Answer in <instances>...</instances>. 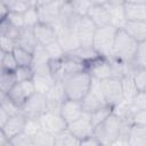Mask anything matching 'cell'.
<instances>
[{
    "instance_id": "cell-1",
    "label": "cell",
    "mask_w": 146,
    "mask_h": 146,
    "mask_svg": "<svg viewBox=\"0 0 146 146\" xmlns=\"http://www.w3.org/2000/svg\"><path fill=\"white\" fill-rule=\"evenodd\" d=\"M49 68H50V73L52 75L54 81L56 83H63L71 76L80 72L87 71V65L72 56L66 55L62 59L50 60Z\"/></svg>"
},
{
    "instance_id": "cell-2",
    "label": "cell",
    "mask_w": 146,
    "mask_h": 146,
    "mask_svg": "<svg viewBox=\"0 0 146 146\" xmlns=\"http://www.w3.org/2000/svg\"><path fill=\"white\" fill-rule=\"evenodd\" d=\"M138 44L139 43L135 39H132L123 29L117 30L115 35L112 58L124 64H131L135 59Z\"/></svg>"
},
{
    "instance_id": "cell-3",
    "label": "cell",
    "mask_w": 146,
    "mask_h": 146,
    "mask_svg": "<svg viewBox=\"0 0 146 146\" xmlns=\"http://www.w3.org/2000/svg\"><path fill=\"white\" fill-rule=\"evenodd\" d=\"M62 84L67 99L81 102L91 88L92 78L88 73V71H83L71 76L70 79L64 81Z\"/></svg>"
},
{
    "instance_id": "cell-4",
    "label": "cell",
    "mask_w": 146,
    "mask_h": 146,
    "mask_svg": "<svg viewBox=\"0 0 146 146\" xmlns=\"http://www.w3.org/2000/svg\"><path fill=\"white\" fill-rule=\"evenodd\" d=\"M94 136L104 146H110L122 136V121L116 114L110 115L104 122L95 127Z\"/></svg>"
},
{
    "instance_id": "cell-5",
    "label": "cell",
    "mask_w": 146,
    "mask_h": 146,
    "mask_svg": "<svg viewBox=\"0 0 146 146\" xmlns=\"http://www.w3.org/2000/svg\"><path fill=\"white\" fill-rule=\"evenodd\" d=\"M116 32L117 30L112 25L97 27L94 42H92V48L96 50V52L100 57L112 58Z\"/></svg>"
},
{
    "instance_id": "cell-6",
    "label": "cell",
    "mask_w": 146,
    "mask_h": 146,
    "mask_svg": "<svg viewBox=\"0 0 146 146\" xmlns=\"http://www.w3.org/2000/svg\"><path fill=\"white\" fill-rule=\"evenodd\" d=\"M64 1H49V0H36L35 8L39 15V23L54 26L55 29L59 22L60 8Z\"/></svg>"
},
{
    "instance_id": "cell-7",
    "label": "cell",
    "mask_w": 146,
    "mask_h": 146,
    "mask_svg": "<svg viewBox=\"0 0 146 146\" xmlns=\"http://www.w3.org/2000/svg\"><path fill=\"white\" fill-rule=\"evenodd\" d=\"M99 86L107 105L115 107L119 104L124 102L121 81L119 78H110V79L102 80L99 81Z\"/></svg>"
},
{
    "instance_id": "cell-8",
    "label": "cell",
    "mask_w": 146,
    "mask_h": 146,
    "mask_svg": "<svg viewBox=\"0 0 146 146\" xmlns=\"http://www.w3.org/2000/svg\"><path fill=\"white\" fill-rule=\"evenodd\" d=\"M48 111L44 95L35 92L22 106L21 113L26 119H40Z\"/></svg>"
},
{
    "instance_id": "cell-9",
    "label": "cell",
    "mask_w": 146,
    "mask_h": 146,
    "mask_svg": "<svg viewBox=\"0 0 146 146\" xmlns=\"http://www.w3.org/2000/svg\"><path fill=\"white\" fill-rule=\"evenodd\" d=\"M81 105L83 107L84 113H88V114H90V113H92V112L107 105L105 99H104L103 92L100 90L99 81L92 79L91 88L88 91V94L84 96V98L81 100Z\"/></svg>"
},
{
    "instance_id": "cell-10",
    "label": "cell",
    "mask_w": 146,
    "mask_h": 146,
    "mask_svg": "<svg viewBox=\"0 0 146 146\" xmlns=\"http://www.w3.org/2000/svg\"><path fill=\"white\" fill-rule=\"evenodd\" d=\"M36 91H35L33 80H29V81L17 82L14 86V88L8 92L7 97L21 110L22 106L24 105V103Z\"/></svg>"
},
{
    "instance_id": "cell-11",
    "label": "cell",
    "mask_w": 146,
    "mask_h": 146,
    "mask_svg": "<svg viewBox=\"0 0 146 146\" xmlns=\"http://www.w3.org/2000/svg\"><path fill=\"white\" fill-rule=\"evenodd\" d=\"M82 17L78 15L72 8L70 1H64L60 8L59 22L56 30H66V31H76Z\"/></svg>"
},
{
    "instance_id": "cell-12",
    "label": "cell",
    "mask_w": 146,
    "mask_h": 146,
    "mask_svg": "<svg viewBox=\"0 0 146 146\" xmlns=\"http://www.w3.org/2000/svg\"><path fill=\"white\" fill-rule=\"evenodd\" d=\"M39 121H40V124H41V129L51 133V135H54V136L59 133L60 131L67 129V123L63 119L60 113H55V112L47 111L39 119Z\"/></svg>"
},
{
    "instance_id": "cell-13",
    "label": "cell",
    "mask_w": 146,
    "mask_h": 146,
    "mask_svg": "<svg viewBox=\"0 0 146 146\" xmlns=\"http://www.w3.org/2000/svg\"><path fill=\"white\" fill-rule=\"evenodd\" d=\"M67 129L80 140L88 138L90 136H94V131H95V125L91 122L90 115L88 113H84L83 116H81L80 119H78L76 121L70 123L67 125Z\"/></svg>"
},
{
    "instance_id": "cell-14",
    "label": "cell",
    "mask_w": 146,
    "mask_h": 146,
    "mask_svg": "<svg viewBox=\"0 0 146 146\" xmlns=\"http://www.w3.org/2000/svg\"><path fill=\"white\" fill-rule=\"evenodd\" d=\"M44 97L47 100L48 111L55 113H60V108L67 99L62 83H55L50 88V90L44 95Z\"/></svg>"
},
{
    "instance_id": "cell-15",
    "label": "cell",
    "mask_w": 146,
    "mask_h": 146,
    "mask_svg": "<svg viewBox=\"0 0 146 146\" xmlns=\"http://www.w3.org/2000/svg\"><path fill=\"white\" fill-rule=\"evenodd\" d=\"M88 17L95 23L97 27L111 25L110 13L105 1H94L91 8L89 9Z\"/></svg>"
},
{
    "instance_id": "cell-16",
    "label": "cell",
    "mask_w": 146,
    "mask_h": 146,
    "mask_svg": "<svg viewBox=\"0 0 146 146\" xmlns=\"http://www.w3.org/2000/svg\"><path fill=\"white\" fill-rule=\"evenodd\" d=\"M96 31H97V26L95 25V23L88 16L82 17L76 30L81 47H92Z\"/></svg>"
},
{
    "instance_id": "cell-17",
    "label": "cell",
    "mask_w": 146,
    "mask_h": 146,
    "mask_svg": "<svg viewBox=\"0 0 146 146\" xmlns=\"http://www.w3.org/2000/svg\"><path fill=\"white\" fill-rule=\"evenodd\" d=\"M127 22H146V1H124Z\"/></svg>"
},
{
    "instance_id": "cell-18",
    "label": "cell",
    "mask_w": 146,
    "mask_h": 146,
    "mask_svg": "<svg viewBox=\"0 0 146 146\" xmlns=\"http://www.w3.org/2000/svg\"><path fill=\"white\" fill-rule=\"evenodd\" d=\"M108 13H110V18H111V25L115 27L116 30H121L124 27L127 23L125 18V13H124V1H105Z\"/></svg>"
},
{
    "instance_id": "cell-19",
    "label": "cell",
    "mask_w": 146,
    "mask_h": 146,
    "mask_svg": "<svg viewBox=\"0 0 146 146\" xmlns=\"http://www.w3.org/2000/svg\"><path fill=\"white\" fill-rule=\"evenodd\" d=\"M33 32L39 46L47 47L54 43L55 41H57V30L54 26L38 23L33 27Z\"/></svg>"
},
{
    "instance_id": "cell-20",
    "label": "cell",
    "mask_w": 146,
    "mask_h": 146,
    "mask_svg": "<svg viewBox=\"0 0 146 146\" xmlns=\"http://www.w3.org/2000/svg\"><path fill=\"white\" fill-rule=\"evenodd\" d=\"M57 41L66 55L72 54L73 51H75L78 48L81 47L76 31L57 30Z\"/></svg>"
},
{
    "instance_id": "cell-21",
    "label": "cell",
    "mask_w": 146,
    "mask_h": 146,
    "mask_svg": "<svg viewBox=\"0 0 146 146\" xmlns=\"http://www.w3.org/2000/svg\"><path fill=\"white\" fill-rule=\"evenodd\" d=\"M25 123H26V117L22 113L15 114L9 117V120L6 122L3 127H1V132L10 140L17 135L24 132Z\"/></svg>"
},
{
    "instance_id": "cell-22",
    "label": "cell",
    "mask_w": 146,
    "mask_h": 146,
    "mask_svg": "<svg viewBox=\"0 0 146 146\" xmlns=\"http://www.w3.org/2000/svg\"><path fill=\"white\" fill-rule=\"evenodd\" d=\"M60 115L66 121L67 125L74 121H76L78 119H80L81 116L84 115V111L81 105V102L66 99L60 108Z\"/></svg>"
},
{
    "instance_id": "cell-23",
    "label": "cell",
    "mask_w": 146,
    "mask_h": 146,
    "mask_svg": "<svg viewBox=\"0 0 146 146\" xmlns=\"http://www.w3.org/2000/svg\"><path fill=\"white\" fill-rule=\"evenodd\" d=\"M38 46V42L34 36L33 29L31 27H23L21 30V33L18 35V39L16 40V47H21L30 52L33 54L35 47Z\"/></svg>"
},
{
    "instance_id": "cell-24",
    "label": "cell",
    "mask_w": 146,
    "mask_h": 146,
    "mask_svg": "<svg viewBox=\"0 0 146 146\" xmlns=\"http://www.w3.org/2000/svg\"><path fill=\"white\" fill-rule=\"evenodd\" d=\"M123 30L138 43L146 41V22H127Z\"/></svg>"
},
{
    "instance_id": "cell-25",
    "label": "cell",
    "mask_w": 146,
    "mask_h": 146,
    "mask_svg": "<svg viewBox=\"0 0 146 146\" xmlns=\"http://www.w3.org/2000/svg\"><path fill=\"white\" fill-rule=\"evenodd\" d=\"M120 81H121V87H122L124 100L125 102L131 100L139 92V90L136 86L135 79H133V74H125L120 79Z\"/></svg>"
},
{
    "instance_id": "cell-26",
    "label": "cell",
    "mask_w": 146,
    "mask_h": 146,
    "mask_svg": "<svg viewBox=\"0 0 146 146\" xmlns=\"http://www.w3.org/2000/svg\"><path fill=\"white\" fill-rule=\"evenodd\" d=\"M129 146H146V127L132 125L127 135Z\"/></svg>"
},
{
    "instance_id": "cell-27",
    "label": "cell",
    "mask_w": 146,
    "mask_h": 146,
    "mask_svg": "<svg viewBox=\"0 0 146 146\" xmlns=\"http://www.w3.org/2000/svg\"><path fill=\"white\" fill-rule=\"evenodd\" d=\"M68 55L74 57V58H76V59H79V60H81L86 65L100 57L92 47H80L75 51H73L72 54H68Z\"/></svg>"
},
{
    "instance_id": "cell-28",
    "label": "cell",
    "mask_w": 146,
    "mask_h": 146,
    "mask_svg": "<svg viewBox=\"0 0 146 146\" xmlns=\"http://www.w3.org/2000/svg\"><path fill=\"white\" fill-rule=\"evenodd\" d=\"M80 141L68 129L55 135V146H80Z\"/></svg>"
},
{
    "instance_id": "cell-29",
    "label": "cell",
    "mask_w": 146,
    "mask_h": 146,
    "mask_svg": "<svg viewBox=\"0 0 146 146\" xmlns=\"http://www.w3.org/2000/svg\"><path fill=\"white\" fill-rule=\"evenodd\" d=\"M17 83L16 76L14 72H3L0 73V95H8V92L14 88Z\"/></svg>"
},
{
    "instance_id": "cell-30",
    "label": "cell",
    "mask_w": 146,
    "mask_h": 146,
    "mask_svg": "<svg viewBox=\"0 0 146 146\" xmlns=\"http://www.w3.org/2000/svg\"><path fill=\"white\" fill-rule=\"evenodd\" d=\"M127 105L131 115L141 111H146V92L139 91L131 100L127 102Z\"/></svg>"
},
{
    "instance_id": "cell-31",
    "label": "cell",
    "mask_w": 146,
    "mask_h": 146,
    "mask_svg": "<svg viewBox=\"0 0 146 146\" xmlns=\"http://www.w3.org/2000/svg\"><path fill=\"white\" fill-rule=\"evenodd\" d=\"M50 62V57L46 50L44 47L42 46H36L34 51H33V63H32V68H36V67H41V66H46L49 65Z\"/></svg>"
},
{
    "instance_id": "cell-32",
    "label": "cell",
    "mask_w": 146,
    "mask_h": 146,
    "mask_svg": "<svg viewBox=\"0 0 146 146\" xmlns=\"http://www.w3.org/2000/svg\"><path fill=\"white\" fill-rule=\"evenodd\" d=\"M33 83H34V87H35V91L36 92L42 94V95H46L56 82L54 81L52 78H48V76H42V75L34 74Z\"/></svg>"
},
{
    "instance_id": "cell-33",
    "label": "cell",
    "mask_w": 146,
    "mask_h": 146,
    "mask_svg": "<svg viewBox=\"0 0 146 146\" xmlns=\"http://www.w3.org/2000/svg\"><path fill=\"white\" fill-rule=\"evenodd\" d=\"M5 2L7 3L10 13L17 14H24L35 5V1L31 0H5Z\"/></svg>"
},
{
    "instance_id": "cell-34",
    "label": "cell",
    "mask_w": 146,
    "mask_h": 146,
    "mask_svg": "<svg viewBox=\"0 0 146 146\" xmlns=\"http://www.w3.org/2000/svg\"><path fill=\"white\" fill-rule=\"evenodd\" d=\"M13 55H14L18 66L32 67V63H33V54L32 52H30L21 47H16L13 51Z\"/></svg>"
},
{
    "instance_id": "cell-35",
    "label": "cell",
    "mask_w": 146,
    "mask_h": 146,
    "mask_svg": "<svg viewBox=\"0 0 146 146\" xmlns=\"http://www.w3.org/2000/svg\"><path fill=\"white\" fill-rule=\"evenodd\" d=\"M112 114H113V107L110 106V105H106V106H104V107H102V108H99V110L90 113L89 115H90V119H91L92 124L96 127V125L100 124L102 122H104Z\"/></svg>"
},
{
    "instance_id": "cell-36",
    "label": "cell",
    "mask_w": 146,
    "mask_h": 146,
    "mask_svg": "<svg viewBox=\"0 0 146 146\" xmlns=\"http://www.w3.org/2000/svg\"><path fill=\"white\" fill-rule=\"evenodd\" d=\"M0 64H1V71H3V72H15L16 68L18 67L13 52H2L1 51Z\"/></svg>"
},
{
    "instance_id": "cell-37",
    "label": "cell",
    "mask_w": 146,
    "mask_h": 146,
    "mask_svg": "<svg viewBox=\"0 0 146 146\" xmlns=\"http://www.w3.org/2000/svg\"><path fill=\"white\" fill-rule=\"evenodd\" d=\"M21 30L22 29H17L14 25H11L7 19L0 22V36H6L16 41L18 39Z\"/></svg>"
},
{
    "instance_id": "cell-38",
    "label": "cell",
    "mask_w": 146,
    "mask_h": 146,
    "mask_svg": "<svg viewBox=\"0 0 146 146\" xmlns=\"http://www.w3.org/2000/svg\"><path fill=\"white\" fill-rule=\"evenodd\" d=\"M32 139L34 146H55V136L42 129Z\"/></svg>"
},
{
    "instance_id": "cell-39",
    "label": "cell",
    "mask_w": 146,
    "mask_h": 146,
    "mask_svg": "<svg viewBox=\"0 0 146 146\" xmlns=\"http://www.w3.org/2000/svg\"><path fill=\"white\" fill-rule=\"evenodd\" d=\"M132 65L136 71L139 68H146V41L138 44V49L135 55Z\"/></svg>"
},
{
    "instance_id": "cell-40",
    "label": "cell",
    "mask_w": 146,
    "mask_h": 146,
    "mask_svg": "<svg viewBox=\"0 0 146 146\" xmlns=\"http://www.w3.org/2000/svg\"><path fill=\"white\" fill-rule=\"evenodd\" d=\"M92 2L94 1H88V0H73V1H70V3L72 6V8L74 9V11L78 15H80L81 17L88 16V13H89V9L92 6Z\"/></svg>"
},
{
    "instance_id": "cell-41",
    "label": "cell",
    "mask_w": 146,
    "mask_h": 146,
    "mask_svg": "<svg viewBox=\"0 0 146 146\" xmlns=\"http://www.w3.org/2000/svg\"><path fill=\"white\" fill-rule=\"evenodd\" d=\"M23 18H24L25 27L33 29L39 23V15H38V10L35 8V5L23 14Z\"/></svg>"
},
{
    "instance_id": "cell-42",
    "label": "cell",
    "mask_w": 146,
    "mask_h": 146,
    "mask_svg": "<svg viewBox=\"0 0 146 146\" xmlns=\"http://www.w3.org/2000/svg\"><path fill=\"white\" fill-rule=\"evenodd\" d=\"M49 57H50V60H57V59H62L66 56V54L64 52L63 48L60 47V44L58 43V41H55L54 43L44 47Z\"/></svg>"
},
{
    "instance_id": "cell-43",
    "label": "cell",
    "mask_w": 146,
    "mask_h": 146,
    "mask_svg": "<svg viewBox=\"0 0 146 146\" xmlns=\"http://www.w3.org/2000/svg\"><path fill=\"white\" fill-rule=\"evenodd\" d=\"M14 73H15L17 82L33 80L34 78V71L32 67H29V66H18Z\"/></svg>"
},
{
    "instance_id": "cell-44",
    "label": "cell",
    "mask_w": 146,
    "mask_h": 146,
    "mask_svg": "<svg viewBox=\"0 0 146 146\" xmlns=\"http://www.w3.org/2000/svg\"><path fill=\"white\" fill-rule=\"evenodd\" d=\"M0 107L1 108H3L10 116H13V115H15V114H18V113H21V110L7 97V95L6 96H3V95H0Z\"/></svg>"
},
{
    "instance_id": "cell-45",
    "label": "cell",
    "mask_w": 146,
    "mask_h": 146,
    "mask_svg": "<svg viewBox=\"0 0 146 146\" xmlns=\"http://www.w3.org/2000/svg\"><path fill=\"white\" fill-rule=\"evenodd\" d=\"M40 130H41V124L39 119H26L24 133H26L30 137H34Z\"/></svg>"
},
{
    "instance_id": "cell-46",
    "label": "cell",
    "mask_w": 146,
    "mask_h": 146,
    "mask_svg": "<svg viewBox=\"0 0 146 146\" xmlns=\"http://www.w3.org/2000/svg\"><path fill=\"white\" fill-rule=\"evenodd\" d=\"M133 79L139 91L146 92V68H139L135 72Z\"/></svg>"
},
{
    "instance_id": "cell-47",
    "label": "cell",
    "mask_w": 146,
    "mask_h": 146,
    "mask_svg": "<svg viewBox=\"0 0 146 146\" xmlns=\"http://www.w3.org/2000/svg\"><path fill=\"white\" fill-rule=\"evenodd\" d=\"M10 144L13 146H34L32 137L27 136L24 132H22V133L17 135L16 137L11 138L10 139Z\"/></svg>"
},
{
    "instance_id": "cell-48",
    "label": "cell",
    "mask_w": 146,
    "mask_h": 146,
    "mask_svg": "<svg viewBox=\"0 0 146 146\" xmlns=\"http://www.w3.org/2000/svg\"><path fill=\"white\" fill-rule=\"evenodd\" d=\"M16 48V41L6 36H0V49L2 52H13Z\"/></svg>"
},
{
    "instance_id": "cell-49",
    "label": "cell",
    "mask_w": 146,
    "mask_h": 146,
    "mask_svg": "<svg viewBox=\"0 0 146 146\" xmlns=\"http://www.w3.org/2000/svg\"><path fill=\"white\" fill-rule=\"evenodd\" d=\"M6 19H7L11 25H14V26L17 27V29H23V27H25L24 18H23V14L10 13Z\"/></svg>"
},
{
    "instance_id": "cell-50",
    "label": "cell",
    "mask_w": 146,
    "mask_h": 146,
    "mask_svg": "<svg viewBox=\"0 0 146 146\" xmlns=\"http://www.w3.org/2000/svg\"><path fill=\"white\" fill-rule=\"evenodd\" d=\"M131 121L133 125L146 127V111H141V112L133 114L131 117Z\"/></svg>"
},
{
    "instance_id": "cell-51",
    "label": "cell",
    "mask_w": 146,
    "mask_h": 146,
    "mask_svg": "<svg viewBox=\"0 0 146 146\" xmlns=\"http://www.w3.org/2000/svg\"><path fill=\"white\" fill-rule=\"evenodd\" d=\"M80 146H104L99 139H97L95 136H90L88 138H84L80 141Z\"/></svg>"
},
{
    "instance_id": "cell-52",
    "label": "cell",
    "mask_w": 146,
    "mask_h": 146,
    "mask_svg": "<svg viewBox=\"0 0 146 146\" xmlns=\"http://www.w3.org/2000/svg\"><path fill=\"white\" fill-rule=\"evenodd\" d=\"M9 14H10V10H9L7 3L5 2V0H1L0 1V22L5 21Z\"/></svg>"
},
{
    "instance_id": "cell-53",
    "label": "cell",
    "mask_w": 146,
    "mask_h": 146,
    "mask_svg": "<svg viewBox=\"0 0 146 146\" xmlns=\"http://www.w3.org/2000/svg\"><path fill=\"white\" fill-rule=\"evenodd\" d=\"M9 117H10V115L3 108L0 107V128L6 124V122L9 120Z\"/></svg>"
},
{
    "instance_id": "cell-54",
    "label": "cell",
    "mask_w": 146,
    "mask_h": 146,
    "mask_svg": "<svg viewBox=\"0 0 146 146\" xmlns=\"http://www.w3.org/2000/svg\"><path fill=\"white\" fill-rule=\"evenodd\" d=\"M110 146H129L127 136H121L117 140H115V141H114L113 144H111Z\"/></svg>"
},
{
    "instance_id": "cell-55",
    "label": "cell",
    "mask_w": 146,
    "mask_h": 146,
    "mask_svg": "<svg viewBox=\"0 0 146 146\" xmlns=\"http://www.w3.org/2000/svg\"><path fill=\"white\" fill-rule=\"evenodd\" d=\"M6 146H13V145H11V144H10V140H9V143H8V144H7V145H6Z\"/></svg>"
}]
</instances>
